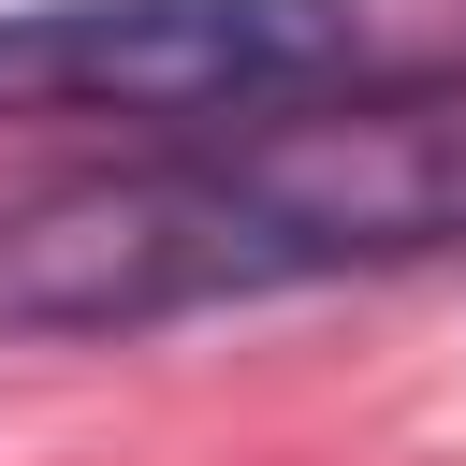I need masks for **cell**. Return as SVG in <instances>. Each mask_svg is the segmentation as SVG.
Wrapping results in <instances>:
<instances>
[{
	"mask_svg": "<svg viewBox=\"0 0 466 466\" xmlns=\"http://www.w3.org/2000/svg\"><path fill=\"white\" fill-rule=\"evenodd\" d=\"M466 233V73L422 87H291L204 116L160 160L58 175L0 218V320L29 335H146L320 277H379Z\"/></svg>",
	"mask_w": 466,
	"mask_h": 466,
	"instance_id": "6da1fadb",
	"label": "cell"
},
{
	"mask_svg": "<svg viewBox=\"0 0 466 466\" xmlns=\"http://www.w3.org/2000/svg\"><path fill=\"white\" fill-rule=\"evenodd\" d=\"M364 58L350 0H15L0 15V116L73 131H204Z\"/></svg>",
	"mask_w": 466,
	"mask_h": 466,
	"instance_id": "7a4b0ae2",
	"label": "cell"
}]
</instances>
